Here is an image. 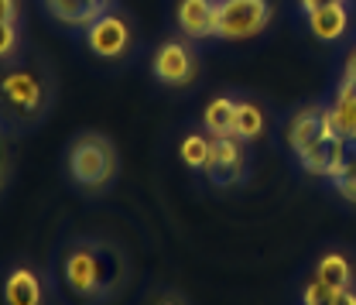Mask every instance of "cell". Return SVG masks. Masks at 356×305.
I'll use <instances>...</instances> for the list:
<instances>
[{
	"instance_id": "cell-1",
	"label": "cell",
	"mask_w": 356,
	"mask_h": 305,
	"mask_svg": "<svg viewBox=\"0 0 356 305\" xmlns=\"http://www.w3.org/2000/svg\"><path fill=\"white\" fill-rule=\"evenodd\" d=\"M117 261V254L103 244H76L65 261H62V278L65 285L83 295V299H103L110 295V278H120V274H110L106 264Z\"/></svg>"
},
{
	"instance_id": "cell-2",
	"label": "cell",
	"mask_w": 356,
	"mask_h": 305,
	"mask_svg": "<svg viewBox=\"0 0 356 305\" xmlns=\"http://www.w3.org/2000/svg\"><path fill=\"white\" fill-rule=\"evenodd\" d=\"M69 175L72 182L86 185V189H103L113 182L117 175V151L106 137L99 134H83L72 148H69Z\"/></svg>"
},
{
	"instance_id": "cell-3",
	"label": "cell",
	"mask_w": 356,
	"mask_h": 305,
	"mask_svg": "<svg viewBox=\"0 0 356 305\" xmlns=\"http://www.w3.org/2000/svg\"><path fill=\"white\" fill-rule=\"evenodd\" d=\"M270 21V0H220L216 7V38L243 42L257 38Z\"/></svg>"
},
{
	"instance_id": "cell-4",
	"label": "cell",
	"mask_w": 356,
	"mask_h": 305,
	"mask_svg": "<svg viewBox=\"0 0 356 305\" xmlns=\"http://www.w3.org/2000/svg\"><path fill=\"white\" fill-rule=\"evenodd\" d=\"M0 103L14 114V117H38L44 103L42 79L31 69H7L0 76Z\"/></svg>"
},
{
	"instance_id": "cell-5",
	"label": "cell",
	"mask_w": 356,
	"mask_h": 305,
	"mask_svg": "<svg viewBox=\"0 0 356 305\" xmlns=\"http://www.w3.org/2000/svg\"><path fill=\"white\" fill-rule=\"evenodd\" d=\"M86 45H89V52L99 55V58H120L131 48V24L120 14L103 10L86 28Z\"/></svg>"
},
{
	"instance_id": "cell-6",
	"label": "cell",
	"mask_w": 356,
	"mask_h": 305,
	"mask_svg": "<svg viewBox=\"0 0 356 305\" xmlns=\"http://www.w3.org/2000/svg\"><path fill=\"white\" fill-rule=\"evenodd\" d=\"M151 69H154V76H158L165 86H185V83H192V76H195V52L185 42H165L154 52Z\"/></svg>"
},
{
	"instance_id": "cell-7",
	"label": "cell",
	"mask_w": 356,
	"mask_h": 305,
	"mask_svg": "<svg viewBox=\"0 0 356 305\" xmlns=\"http://www.w3.org/2000/svg\"><path fill=\"white\" fill-rule=\"evenodd\" d=\"M322 134H336L332 114L322 110V107H305V110H298V114L288 120L284 141H288V148H291L295 155H302V151H305L309 144H315Z\"/></svg>"
},
{
	"instance_id": "cell-8",
	"label": "cell",
	"mask_w": 356,
	"mask_h": 305,
	"mask_svg": "<svg viewBox=\"0 0 356 305\" xmlns=\"http://www.w3.org/2000/svg\"><path fill=\"white\" fill-rule=\"evenodd\" d=\"M216 7L220 0H178L175 7V24L181 35L202 42L216 35Z\"/></svg>"
},
{
	"instance_id": "cell-9",
	"label": "cell",
	"mask_w": 356,
	"mask_h": 305,
	"mask_svg": "<svg viewBox=\"0 0 356 305\" xmlns=\"http://www.w3.org/2000/svg\"><path fill=\"white\" fill-rule=\"evenodd\" d=\"M346 137H339V134H322L315 144H309L302 155H298V162H302V169L309 175H336L339 169V162H343V155H346Z\"/></svg>"
},
{
	"instance_id": "cell-10",
	"label": "cell",
	"mask_w": 356,
	"mask_h": 305,
	"mask_svg": "<svg viewBox=\"0 0 356 305\" xmlns=\"http://www.w3.org/2000/svg\"><path fill=\"white\" fill-rule=\"evenodd\" d=\"M206 172L220 185H229L243 175V144H240V137H233V134L213 137V155H209Z\"/></svg>"
},
{
	"instance_id": "cell-11",
	"label": "cell",
	"mask_w": 356,
	"mask_h": 305,
	"mask_svg": "<svg viewBox=\"0 0 356 305\" xmlns=\"http://www.w3.org/2000/svg\"><path fill=\"white\" fill-rule=\"evenodd\" d=\"M309 28L318 42H339L350 28V10L346 3H325L309 10Z\"/></svg>"
},
{
	"instance_id": "cell-12",
	"label": "cell",
	"mask_w": 356,
	"mask_h": 305,
	"mask_svg": "<svg viewBox=\"0 0 356 305\" xmlns=\"http://www.w3.org/2000/svg\"><path fill=\"white\" fill-rule=\"evenodd\" d=\"M48 14L69 28H89L106 7L99 0H44Z\"/></svg>"
},
{
	"instance_id": "cell-13",
	"label": "cell",
	"mask_w": 356,
	"mask_h": 305,
	"mask_svg": "<svg viewBox=\"0 0 356 305\" xmlns=\"http://www.w3.org/2000/svg\"><path fill=\"white\" fill-rule=\"evenodd\" d=\"M3 302L7 305H42V281L31 267H14L3 281Z\"/></svg>"
},
{
	"instance_id": "cell-14",
	"label": "cell",
	"mask_w": 356,
	"mask_h": 305,
	"mask_svg": "<svg viewBox=\"0 0 356 305\" xmlns=\"http://www.w3.org/2000/svg\"><path fill=\"white\" fill-rule=\"evenodd\" d=\"M332 114V124H336V134L346 137V141H356V83H346L336 89V100L329 107Z\"/></svg>"
},
{
	"instance_id": "cell-15",
	"label": "cell",
	"mask_w": 356,
	"mask_h": 305,
	"mask_svg": "<svg viewBox=\"0 0 356 305\" xmlns=\"http://www.w3.org/2000/svg\"><path fill=\"white\" fill-rule=\"evenodd\" d=\"M233 117H236V100L216 96V100L202 110V127H206L209 137H226V134H233Z\"/></svg>"
},
{
	"instance_id": "cell-16",
	"label": "cell",
	"mask_w": 356,
	"mask_h": 305,
	"mask_svg": "<svg viewBox=\"0 0 356 305\" xmlns=\"http://www.w3.org/2000/svg\"><path fill=\"white\" fill-rule=\"evenodd\" d=\"M264 110L257 103H247V100H236V117H233V137L240 141H257L264 134Z\"/></svg>"
},
{
	"instance_id": "cell-17",
	"label": "cell",
	"mask_w": 356,
	"mask_h": 305,
	"mask_svg": "<svg viewBox=\"0 0 356 305\" xmlns=\"http://www.w3.org/2000/svg\"><path fill=\"white\" fill-rule=\"evenodd\" d=\"M209 155H213V141H209V134H188V137H181L178 158H181L188 169H199V172H206V165H209Z\"/></svg>"
},
{
	"instance_id": "cell-18",
	"label": "cell",
	"mask_w": 356,
	"mask_h": 305,
	"mask_svg": "<svg viewBox=\"0 0 356 305\" xmlns=\"http://www.w3.org/2000/svg\"><path fill=\"white\" fill-rule=\"evenodd\" d=\"M315 278H322L332 288H346L353 281V267H350V261L343 254H325L322 261L315 264Z\"/></svg>"
},
{
	"instance_id": "cell-19",
	"label": "cell",
	"mask_w": 356,
	"mask_h": 305,
	"mask_svg": "<svg viewBox=\"0 0 356 305\" xmlns=\"http://www.w3.org/2000/svg\"><path fill=\"white\" fill-rule=\"evenodd\" d=\"M332 182H336V192H339L346 203H356V141L346 144V155H343L339 169L332 175Z\"/></svg>"
},
{
	"instance_id": "cell-20",
	"label": "cell",
	"mask_w": 356,
	"mask_h": 305,
	"mask_svg": "<svg viewBox=\"0 0 356 305\" xmlns=\"http://www.w3.org/2000/svg\"><path fill=\"white\" fill-rule=\"evenodd\" d=\"M336 292L339 288H332V285H325L322 278H315L305 285V295H302V302L305 305H332L336 302Z\"/></svg>"
},
{
	"instance_id": "cell-21",
	"label": "cell",
	"mask_w": 356,
	"mask_h": 305,
	"mask_svg": "<svg viewBox=\"0 0 356 305\" xmlns=\"http://www.w3.org/2000/svg\"><path fill=\"white\" fill-rule=\"evenodd\" d=\"M17 48V21H0V62L10 58Z\"/></svg>"
},
{
	"instance_id": "cell-22",
	"label": "cell",
	"mask_w": 356,
	"mask_h": 305,
	"mask_svg": "<svg viewBox=\"0 0 356 305\" xmlns=\"http://www.w3.org/2000/svg\"><path fill=\"white\" fill-rule=\"evenodd\" d=\"M0 21H17V0H0Z\"/></svg>"
},
{
	"instance_id": "cell-23",
	"label": "cell",
	"mask_w": 356,
	"mask_h": 305,
	"mask_svg": "<svg viewBox=\"0 0 356 305\" xmlns=\"http://www.w3.org/2000/svg\"><path fill=\"white\" fill-rule=\"evenodd\" d=\"M332 305H356V292L350 288V285H346V288H339V292H336V302H332Z\"/></svg>"
},
{
	"instance_id": "cell-24",
	"label": "cell",
	"mask_w": 356,
	"mask_h": 305,
	"mask_svg": "<svg viewBox=\"0 0 356 305\" xmlns=\"http://www.w3.org/2000/svg\"><path fill=\"white\" fill-rule=\"evenodd\" d=\"M346 83H356V48L346 55V76H343Z\"/></svg>"
},
{
	"instance_id": "cell-25",
	"label": "cell",
	"mask_w": 356,
	"mask_h": 305,
	"mask_svg": "<svg viewBox=\"0 0 356 305\" xmlns=\"http://www.w3.org/2000/svg\"><path fill=\"white\" fill-rule=\"evenodd\" d=\"M325 3H343V0H298V7L309 14V10H315V7H325Z\"/></svg>"
},
{
	"instance_id": "cell-26",
	"label": "cell",
	"mask_w": 356,
	"mask_h": 305,
	"mask_svg": "<svg viewBox=\"0 0 356 305\" xmlns=\"http://www.w3.org/2000/svg\"><path fill=\"white\" fill-rule=\"evenodd\" d=\"M3 169H7V155H3V141H0V182H3Z\"/></svg>"
},
{
	"instance_id": "cell-27",
	"label": "cell",
	"mask_w": 356,
	"mask_h": 305,
	"mask_svg": "<svg viewBox=\"0 0 356 305\" xmlns=\"http://www.w3.org/2000/svg\"><path fill=\"white\" fill-rule=\"evenodd\" d=\"M161 305H178V302H175V299H165V302H161Z\"/></svg>"
},
{
	"instance_id": "cell-28",
	"label": "cell",
	"mask_w": 356,
	"mask_h": 305,
	"mask_svg": "<svg viewBox=\"0 0 356 305\" xmlns=\"http://www.w3.org/2000/svg\"><path fill=\"white\" fill-rule=\"evenodd\" d=\"M99 3H103V7H106V3H110V0H99Z\"/></svg>"
}]
</instances>
